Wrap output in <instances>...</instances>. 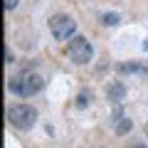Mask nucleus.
<instances>
[{"mask_svg":"<svg viewBox=\"0 0 148 148\" xmlns=\"http://www.w3.org/2000/svg\"><path fill=\"white\" fill-rule=\"evenodd\" d=\"M5 8H8V10H12V8H17V0H5Z\"/></svg>","mask_w":148,"mask_h":148,"instance_id":"10","label":"nucleus"},{"mask_svg":"<svg viewBox=\"0 0 148 148\" xmlns=\"http://www.w3.org/2000/svg\"><path fill=\"white\" fill-rule=\"evenodd\" d=\"M89 91H82L79 96H77V106H79V109H84V106H89Z\"/></svg>","mask_w":148,"mask_h":148,"instance_id":"9","label":"nucleus"},{"mask_svg":"<svg viewBox=\"0 0 148 148\" xmlns=\"http://www.w3.org/2000/svg\"><path fill=\"white\" fill-rule=\"evenodd\" d=\"M119 74H146L148 72V64L146 62H121L116 67Z\"/></svg>","mask_w":148,"mask_h":148,"instance_id":"6","label":"nucleus"},{"mask_svg":"<svg viewBox=\"0 0 148 148\" xmlns=\"http://www.w3.org/2000/svg\"><path fill=\"white\" fill-rule=\"evenodd\" d=\"M8 86H10V91L17 94V96H32V94H37V91L45 86V79L37 72L25 69V72H20L17 77H12V79L8 82Z\"/></svg>","mask_w":148,"mask_h":148,"instance_id":"1","label":"nucleus"},{"mask_svg":"<svg viewBox=\"0 0 148 148\" xmlns=\"http://www.w3.org/2000/svg\"><path fill=\"white\" fill-rule=\"evenodd\" d=\"M106 99H109L111 104H121V101L126 99V86H123L121 82L109 84V89H106Z\"/></svg>","mask_w":148,"mask_h":148,"instance_id":"5","label":"nucleus"},{"mask_svg":"<svg viewBox=\"0 0 148 148\" xmlns=\"http://www.w3.org/2000/svg\"><path fill=\"white\" fill-rule=\"evenodd\" d=\"M67 54H69V59H72L74 64H89L91 57H94V49H91L89 40L79 35V37H74L72 42H69Z\"/></svg>","mask_w":148,"mask_h":148,"instance_id":"3","label":"nucleus"},{"mask_svg":"<svg viewBox=\"0 0 148 148\" xmlns=\"http://www.w3.org/2000/svg\"><path fill=\"white\" fill-rule=\"evenodd\" d=\"M49 30H52L54 40H69L77 32V22L69 15H52L49 17Z\"/></svg>","mask_w":148,"mask_h":148,"instance_id":"4","label":"nucleus"},{"mask_svg":"<svg viewBox=\"0 0 148 148\" xmlns=\"http://www.w3.org/2000/svg\"><path fill=\"white\" fill-rule=\"evenodd\" d=\"M146 136H148V123H146Z\"/></svg>","mask_w":148,"mask_h":148,"instance_id":"12","label":"nucleus"},{"mask_svg":"<svg viewBox=\"0 0 148 148\" xmlns=\"http://www.w3.org/2000/svg\"><path fill=\"white\" fill-rule=\"evenodd\" d=\"M126 148H148V146H146V143H128Z\"/></svg>","mask_w":148,"mask_h":148,"instance_id":"11","label":"nucleus"},{"mask_svg":"<svg viewBox=\"0 0 148 148\" xmlns=\"http://www.w3.org/2000/svg\"><path fill=\"white\" fill-rule=\"evenodd\" d=\"M119 20H121V17H119L116 12H104V15H101V22H104L106 27H111V25H119Z\"/></svg>","mask_w":148,"mask_h":148,"instance_id":"8","label":"nucleus"},{"mask_svg":"<svg viewBox=\"0 0 148 148\" xmlns=\"http://www.w3.org/2000/svg\"><path fill=\"white\" fill-rule=\"evenodd\" d=\"M131 126H133V123H131V119H119V121H116V126H114V131H116L119 133V136H123V133H128V131H131Z\"/></svg>","mask_w":148,"mask_h":148,"instance_id":"7","label":"nucleus"},{"mask_svg":"<svg viewBox=\"0 0 148 148\" xmlns=\"http://www.w3.org/2000/svg\"><path fill=\"white\" fill-rule=\"evenodd\" d=\"M8 121L17 128V131H30L37 121V111L27 104H17L8 109Z\"/></svg>","mask_w":148,"mask_h":148,"instance_id":"2","label":"nucleus"}]
</instances>
